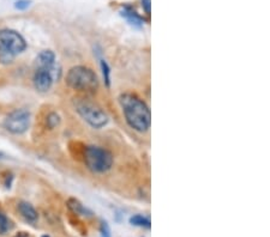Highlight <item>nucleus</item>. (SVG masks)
I'll use <instances>...</instances> for the list:
<instances>
[{"mask_svg":"<svg viewBox=\"0 0 270 237\" xmlns=\"http://www.w3.org/2000/svg\"><path fill=\"white\" fill-rule=\"evenodd\" d=\"M126 122L139 133L147 132L152 122V114L148 105L139 97L132 94H124L119 97Z\"/></svg>","mask_w":270,"mask_h":237,"instance_id":"1","label":"nucleus"},{"mask_svg":"<svg viewBox=\"0 0 270 237\" xmlns=\"http://www.w3.org/2000/svg\"><path fill=\"white\" fill-rule=\"evenodd\" d=\"M27 48V42L23 36L11 29L0 30V63L9 64L17 54Z\"/></svg>","mask_w":270,"mask_h":237,"instance_id":"2","label":"nucleus"},{"mask_svg":"<svg viewBox=\"0 0 270 237\" xmlns=\"http://www.w3.org/2000/svg\"><path fill=\"white\" fill-rule=\"evenodd\" d=\"M74 105L80 118L85 122L89 123L92 127L102 128L108 123V115L106 114L105 110L90 100L77 97V99H75Z\"/></svg>","mask_w":270,"mask_h":237,"instance_id":"3","label":"nucleus"},{"mask_svg":"<svg viewBox=\"0 0 270 237\" xmlns=\"http://www.w3.org/2000/svg\"><path fill=\"white\" fill-rule=\"evenodd\" d=\"M66 84L74 90L93 92L97 89L98 79L92 68L85 66H75L67 72Z\"/></svg>","mask_w":270,"mask_h":237,"instance_id":"4","label":"nucleus"},{"mask_svg":"<svg viewBox=\"0 0 270 237\" xmlns=\"http://www.w3.org/2000/svg\"><path fill=\"white\" fill-rule=\"evenodd\" d=\"M84 163L90 171L102 174L113 166V156L101 146H87L84 151Z\"/></svg>","mask_w":270,"mask_h":237,"instance_id":"5","label":"nucleus"},{"mask_svg":"<svg viewBox=\"0 0 270 237\" xmlns=\"http://www.w3.org/2000/svg\"><path fill=\"white\" fill-rule=\"evenodd\" d=\"M30 126V113L27 109H16L4 120V127L12 135H23Z\"/></svg>","mask_w":270,"mask_h":237,"instance_id":"6","label":"nucleus"},{"mask_svg":"<svg viewBox=\"0 0 270 237\" xmlns=\"http://www.w3.org/2000/svg\"><path fill=\"white\" fill-rule=\"evenodd\" d=\"M59 74H60V69L58 68L53 69L36 68L35 74H34V86L40 92L48 91L53 82L59 78Z\"/></svg>","mask_w":270,"mask_h":237,"instance_id":"7","label":"nucleus"},{"mask_svg":"<svg viewBox=\"0 0 270 237\" xmlns=\"http://www.w3.org/2000/svg\"><path fill=\"white\" fill-rule=\"evenodd\" d=\"M35 65L36 68H56V55H54V53L52 51H42L39 54L38 58H36Z\"/></svg>","mask_w":270,"mask_h":237,"instance_id":"8","label":"nucleus"},{"mask_svg":"<svg viewBox=\"0 0 270 237\" xmlns=\"http://www.w3.org/2000/svg\"><path fill=\"white\" fill-rule=\"evenodd\" d=\"M17 210L18 212L20 213V216H22L25 220L29 221V223H36V221H38L39 213L32 203L27 202H20L18 203Z\"/></svg>","mask_w":270,"mask_h":237,"instance_id":"9","label":"nucleus"},{"mask_svg":"<svg viewBox=\"0 0 270 237\" xmlns=\"http://www.w3.org/2000/svg\"><path fill=\"white\" fill-rule=\"evenodd\" d=\"M67 207L69 210L71 211L72 213L75 215L80 216V217H85V218H90L93 217V212L89 210V208L85 207L79 200L75 199V198H71V199L67 200Z\"/></svg>","mask_w":270,"mask_h":237,"instance_id":"10","label":"nucleus"},{"mask_svg":"<svg viewBox=\"0 0 270 237\" xmlns=\"http://www.w3.org/2000/svg\"><path fill=\"white\" fill-rule=\"evenodd\" d=\"M120 15L123 17H125L127 19V22L132 25V27L136 28H141L143 25V19H142L141 16L135 11L132 7L130 6H125L123 10H121Z\"/></svg>","mask_w":270,"mask_h":237,"instance_id":"11","label":"nucleus"},{"mask_svg":"<svg viewBox=\"0 0 270 237\" xmlns=\"http://www.w3.org/2000/svg\"><path fill=\"white\" fill-rule=\"evenodd\" d=\"M14 228V224L10 220V218L0 210V235H5L9 231H11V229Z\"/></svg>","mask_w":270,"mask_h":237,"instance_id":"12","label":"nucleus"},{"mask_svg":"<svg viewBox=\"0 0 270 237\" xmlns=\"http://www.w3.org/2000/svg\"><path fill=\"white\" fill-rule=\"evenodd\" d=\"M130 223L135 226H139V228H145V229H149L150 225H152L149 218L144 217V216L142 215L132 216V217L130 218Z\"/></svg>","mask_w":270,"mask_h":237,"instance_id":"13","label":"nucleus"},{"mask_svg":"<svg viewBox=\"0 0 270 237\" xmlns=\"http://www.w3.org/2000/svg\"><path fill=\"white\" fill-rule=\"evenodd\" d=\"M59 123H60V117H59L57 113H51V114L46 118V126H47L49 130L56 128Z\"/></svg>","mask_w":270,"mask_h":237,"instance_id":"14","label":"nucleus"},{"mask_svg":"<svg viewBox=\"0 0 270 237\" xmlns=\"http://www.w3.org/2000/svg\"><path fill=\"white\" fill-rule=\"evenodd\" d=\"M101 71H102V76H103V82L107 86L111 85V69L108 64L106 63L105 60H101Z\"/></svg>","mask_w":270,"mask_h":237,"instance_id":"15","label":"nucleus"},{"mask_svg":"<svg viewBox=\"0 0 270 237\" xmlns=\"http://www.w3.org/2000/svg\"><path fill=\"white\" fill-rule=\"evenodd\" d=\"M100 237H111V228L106 220H101Z\"/></svg>","mask_w":270,"mask_h":237,"instance_id":"16","label":"nucleus"},{"mask_svg":"<svg viewBox=\"0 0 270 237\" xmlns=\"http://www.w3.org/2000/svg\"><path fill=\"white\" fill-rule=\"evenodd\" d=\"M29 6H30V0H18L16 4H15V7H16L17 10H20V11L27 10Z\"/></svg>","mask_w":270,"mask_h":237,"instance_id":"17","label":"nucleus"},{"mask_svg":"<svg viewBox=\"0 0 270 237\" xmlns=\"http://www.w3.org/2000/svg\"><path fill=\"white\" fill-rule=\"evenodd\" d=\"M142 6L148 15L150 14V7H152V0H142Z\"/></svg>","mask_w":270,"mask_h":237,"instance_id":"18","label":"nucleus"},{"mask_svg":"<svg viewBox=\"0 0 270 237\" xmlns=\"http://www.w3.org/2000/svg\"><path fill=\"white\" fill-rule=\"evenodd\" d=\"M14 237H30L27 233H18L17 235H15Z\"/></svg>","mask_w":270,"mask_h":237,"instance_id":"19","label":"nucleus"},{"mask_svg":"<svg viewBox=\"0 0 270 237\" xmlns=\"http://www.w3.org/2000/svg\"><path fill=\"white\" fill-rule=\"evenodd\" d=\"M2 156H4V154H2L1 152H0V158H2Z\"/></svg>","mask_w":270,"mask_h":237,"instance_id":"20","label":"nucleus"},{"mask_svg":"<svg viewBox=\"0 0 270 237\" xmlns=\"http://www.w3.org/2000/svg\"><path fill=\"white\" fill-rule=\"evenodd\" d=\"M42 237H49V236H48V235H43Z\"/></svg>","mask_w":270,"mask_h":237,"instance_id":"21","label":"nucleus"}]
</instances>
